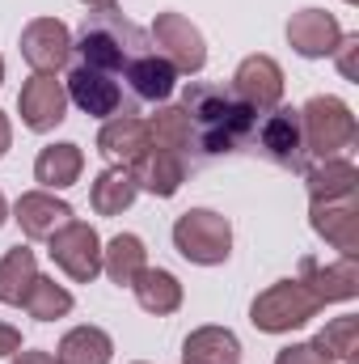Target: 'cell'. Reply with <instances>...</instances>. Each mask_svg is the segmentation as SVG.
<instances>
[{
	"mask_svg": "<svg viewBox=\"0 0 359 364\" xmlns=\"http://www.w3.org/2000/svg\"><path fill=\"white\" fill-rule=\"evenodd\" d=\"M148 51H153L148 30H140V26H136L131 17H123L118 9H93V13H85L81 30H77V38H72V55H77L72 64H85L93 73L118 81L123 90H127L131 68H136L140 55H148Z\"/></svg>",
	"mask_w": 359,
	"mask_h": 364,
	"instance_id": "cell-1",
	"label": "cell"
},
{
	"mask_svg": "<svg viewBox=\"0 0 359 364\" xmlns=\"http://www.w3.org/2000/svg\"><path fill=\"white\" fill-rule=\"evenodd\" d=\"M182 110L190 119V132H194V153L199 157H224V153H237L254 140L258 132V114L237 102L228 90L220 85H186L182 93Z\"/></svg>",
	"mask_w": 359,
	"mask_h": 364,
	"instance_id": "cell-2",
	"label": "cell"
},
{
	"mask_svg": "<svg viewBox=\"0 0 359 364\" xmlns=\"http://www.w3.org/2000/svg\"><path fill=\"white\" fill-rule=\"evenodd\" d=\"M300 132H304V153L317 161H330L355 144V114L343 97L317 93L300 106Z\"/></svg>",
	"mask_w": 359,
	"mask_h": 364,
	"instance_id": "cell-3",
	"label": "cell"
},
{
	"mask_svg": "<svg viewBox=\"0 0 359 364\" xmlns=\"http://www.w3.org/2000/svg\"><path fill=\"white\" fill-rule=\"evenodd\" d=\"M174 246L186 263L220 267L233 255V225H228V216H220L211 208H190L174 220Z\"/></svg>",
	"mask_w": 359,
	"mask_h": 364,
	"instance_id": "cell-4",
	"label": "cell"
},
{
	"mask_svg": "<svg viewBox=\"0 0 359 364\" xmlns=\"http://www.w3.org/2000/svg\"><path fill=\"white\" fill-rule=\"evenodd\" d=\"M321 305L313 301V292L300 284V279H275L267 292L254 296L250 305V322L267 335H287L296 326H304Z\"/></svg>",
	"mask_w": 359,
	"mask_h": 364,
	"instance_id": "cell-5",
	"label": "cell"
},
{
	"mask_svg": "<svg viewBox=\"0 0 359 364\" xmlns=\"http://www.w3.org/2000/svg\"><path fill=\"white\" fill-rule=\"evenodd\" d=\"M51 259H55V267L68 275V279H77V284H93L97 275H101V237H97V229L85 225V220H68L64 229H55L51 237Z\"/></svg>",
	"mask_w": 359,
	"mask_h": 364,
	"instance_id": "cell-6",
	"label": "cell"
},
{
	"mask_svg": "<svg viewBox=\"0 0 359 364\" xmlns=\"http://www.w3.org/2000/svg\"><path fill=\"white\" fill-rule=\"evenodd\" d=\"M148 38H153V47L174 64L178 77L203 73V64H207V43H203L199 26H190V17H182V13H157Z\"/></svg>",
	"mask_w": 359,
	"mask_h": 364,
	"instance_id": "cell-7",
	"label": "cell"
},
{
	"mask_svg": "<svg viewBox=\"0 0 359 364\" xmlns=\"http://www.w3.org/2000/svg\"><path fill=\"white\" fill-rule=\"evenodd\" d=\"M64 90H68V102H77L85 114L93 119H118V114H136V102H131V93L123 90L118 81H110V77H101V73H93L85 64H72L68 68V81H64Z\"/></svg>",
	"mask_w": 359,
	"mask_h": 364,
	"instance_id": "cell-8",
	"label": "cell"
},
{
	"mask_svg": "<svg viewBox=\"0 0 359 364\" xmlns=\"http://www.w3.org/2000/svg\"><path fill=\"white\" fill-rule=\"evenodd\" d=\"M258 149L267 153L275 166L283 170H304L309 166V153H304V132H300V110L292 106H275L263 114L258 132H254Z\"/></svg>",
	"mask_w": 359,
	"mask_h": 364,
	"instance_id": "cell-9",
	"label": "cell"
},
{
	"mask_svg": "<svg viewBox=\"0 0 359 364\" xmlns=\"http://www.w3.org/2000/svg\"><path fill=\"white\" fill-rule=\"evenodd\" d=\"M21 60H26L34 73L55 77V73L72 60V30H68L60 17H34V21L21 30Z\"/></svg>",
	"mask_w": 359,
	"mask_h": 364,
	"instance_id": "cell-10",
	"label": "cell"
},
{
	"mask_svg": "<svg viewBox=\"0 0 359 364\" xmlns=\"http://www.w3.org/2000/svg\"><path fill=\"white\" fill-rule=\"evenodd\" d=\"M233 97L245 102L254 114H267L283 102V68L270 55H245L233 73Z\"/></svg>",
	"mask_w": 359,
	"mask_h": 364,
	"instance_id": "cell-11",
	"label": "cell"
},
{
	"mask_svg": "<svg viewBox=\"0 0 359 364\" xmlns=\"http://www.w3.org/2000/svg\"><path fill=\"white\" fill-rule=\"evenodd\" d=\"M17 110H21V123L30 132H51L68 119V90L64 81L47 77V73H34L21 93H17Z\"/></svg>",
	"mask_w": 359,
	"mask_h": 364,
	"instance_id": "cell-12",
	"label": "cell"
},
{
	"mask_svg": "<svg viewBox=\"0 0 359 364\" xmlns=\"http://www.w3.org/2000/svg\"><path fill=\"white\" fill-rule=\"evenodd\" d=\"M309 220L317 229V237H326L334 250H343L347 259L359 255V199L343 195V199H313Z\"/></svg>",
	"mask_w": 359,
	"mask_h": 364,
	"instance_id": "cell-13",
	"label": "cell"
},
{
	"mask_svg": "<svg viewBox=\"0 0 359 364\" xmlns=\"http://www.w3.org/2000/svg\"><path fill=\"white\" fill-rule=\"evenodd\" d=\"M287 43H292V51L304 55V60H326V55H334V47L343 43V26H338V17L326 13V9H300V13H292V21H287Z\"/></svg>",
	"mask_w": 359,
	"mask_h": 364,
	"instance_id": "cell-14",
	"label": "cell"
},
{
	"mask_svg": "<svg viewBox=\"0 0 359 364\" xmlns=\"http://www.w3.org/2000/svg\"><path fill=\"white\" fill-rule=\"evenodd\" d=\"M148 149H153V136H148V119H140V114L106 119L101 132H97V153H101L110 166H127V170H131Z\"/></svg>",
	"mask_w": 359,
	"mask_h": 364,
	"instance_id": "cell-15",
	"label": "cell"
},
{
	"mask_svg": "<svg viewBox=\"0 0 359 364\" xmlns=\"http://www.w3.org/2000/svg\"><path fill=\"white\" fill-rule=\"evenodd\" d=\"M300 284L313 292L317 305H334V301H351L359 296V263L355 259H338L330 267H321L317 259H300Z\"/></svg>",
	"mask_w": 359,
	"mask_h": 364,
	"instance_id": "cell-16",
	"label": "cell"
},
{
	"mask_svg": "<svg viewBox=\"0 0 359 364\" xmlns=\"http://www.w3.org/2000/svg\"><path fill=\"white\" fill-rule=\"evenodd\" d=\"M13 220L21 225L26 237L47 242L55 229H64V225L72 220V208H68L64 199H55L51 191H26V195H17V203H13Z\"/></svg>",
	"mask_w": 359,
	"mask_h": 364,
	"instance_id": "cell-17",
	"label": "cell"
},
{
	"mask_svg": "<svg viewBox=\"0 0 359 364\" xmlns=\"http://www.w3.org/2000/svg\"><path fill=\"white\" fill-rule=\"evenodd\" d=\"M131 178H136L140 191H148L157 199H170V195H178L182 182H186V157L182 153H170V149H148L131 166Z\"/></svg>",
	"mask_w": 359,
	"mask_h": 364,
	"instance_id": "cell-18",
	"label": "cell"
},
{
	"mask_svg": "<svg viewBox=\"0 0 359 364\" xmlns=\"http://www.w3.org/2000/svg\"><path fill=\"white\" fill-rule=\"evenodd\" d=\"M182 364H241V339L228 326H199L182 343Z\"/></svg>",
	"mask_w": 359,
	"mask_h": 364,
	"instance_id": "cell-19",
	"label": "cell"
},
{
	"mask_svg": "<svg viewBox=\"0 0 359 364\" xmlns=\"http://www.w3.org/2000/svg\"><path fill=\"white\" fill-rule=\"evenodd\" d=\"M81 170H85V153L72 140L47 144L34 161V178L43 182V191H68L72 182H81Z\"/></svg>",
	"mask_w": 359,
	"mask_h": 364,
	"instance_id": "cell-20",
	"label": "cell"
},
{
	"mask_svg": "<svg viewBox=\"0 0 359 364\" xmlns=\"http://www.w3.org/2000/svg\"><path fill=\"white\" fill-rule=\"evenodd\" d=\"M131 292H136L140 309H148L157 318H170V314L182 309V284H178V275L165 272V267H144V272L136 275Z\"/></svg>",
	"mask_w": 359,
	"mask_h": 364,
	"instance_id": "cell-21",
	"label": "cell"
},
{
	"mask_svg": "<svg viewBox=\"0 0 359 364\" xmlns=\"http://www.w3.org/2000/svg\"><path fill=\"white\" fill-rule=\"evenodd\" d=\"M136 195H140V186L131 178V170H127V166H110V170H101V174L93 178L89 203H93L97 216H123V212L136 203Z\"/></svg>",
	"mask_w": 359,
	"mask_h": 364,
	"instance_id": "cell-22",
	"label": "cell"
},
{
	"mask_svg": "<svg viewBox=\"0 0 359 364\" xmlns=\"http://www.w3.org/2000/svg\"><path fill=\"white\" fill-rule=\"evenodd\" d=\"M144 267H148V250H144V242H140L136 233H118V237L106 242V250H101V272L110 275V284L131 288L136 275L144 272Z\"/></svg>",
	"mask_w": 359,
	"mask_h": 364,
	"instance_id": "cell-23",
	"label": "cell"
},
{
	"mask_svg": "<svg viewBox=\"0 0 359 364\" xmlns=\"http://www.w3.org/2000/svg\"><path fill=\"white\" fill-rule=\"evenodd\" d=\"M60 364H110L114 360V339L101 326H77L60 339Z\"/></svg>",
	"mask_w": 359,
	"mask_h": 364,
	"instance_id": "cell-24",
	"label": "cell"
},
{
	"mask_svg": "<svg viewBox=\"0 0 359 364\" xmlns=\"http://www.w3.org/2000/svg\"><path fill=\"white\" fill-rule=\"evenodd\" d=\"M304 182H309V199H343V195H355L359 170L347 157H330L304 170Z\"/></svg>",
	"mask_w": 359,
	"mask_h": 364,
	"instance_id": "cell-25",
	"label": "cell"
},
{
	"mask_svg": "<svg viewBox=\"0 0 359 364\" xmlns=\"http://www.w3.org/2000/svg\"><path fill=\"white\" fill-rule=\"evenodd\" d=\"M38 279V259L30 246H13L0 259V305H21L30 284Z\"/></svg>",
	"mask_w": 359,
	"mask_h": 364,
	"instance_id": "cell-26",
	"label": "cell"
},
{
	"mask_svg": "<svg viewBox=\"0 0 359 364\" xmlns=\"http://www.w3.org/2000/svg\"><path fill=\"white\" fill-rule=\"evenodd\" d=\"M148 136H153V149H170L182 157L194 149V132L182 106H157V114L148 119Z\"/></svg>",
	"mask_w": 359,
	"mask_h": 364,
	"instance_id": "cell-27",
	"label": "cell"
},
{
	"mask_svg": "<svg viewBox=\"0 0 359 364\" xmlns=\"http://www.w3.org/2000/svg\"><path fill=\"white\" fill-rule=\"evenodd\" d=\"M313 348H317L326 360L351 364V360H355V352H359V318H355V314H343V318L326 322V326L317 331Z\"/></svg>",
	"mask_w": 359,
	"mask_h": 364,
	"instance_id": "cell-28",
	"label": "cell"
},
{
	"mask_svg": "<svg viewBox=\"0 0 359 364\" xmlns=\"http://www.w3.org/2000/svg\"><path fill=\"white\" fill-rule=\"evenodd\" d=\"M26 314L34 318V322H55V318H64V314H72V292L64 288V284H55V279H47V275H38L34 284H30V292H26Z\"/></svg>",
	"mask_w": 359,
	"mask_h": 364,
	"instance_id": "cell-29",
	"label": "cell"
},
{
	"mask_svg": "<svg viewBox=\"0 0 359 364\" xmlns=\"http://www.w3.org/2000/svg\"><path fill=\"white\" fill-rule=\"evenodd\" d=\"M275 364H334V360H326L313 343H292V348H283L275 356Z\"/></svg>",
	"mask_w": 359,
	"mask_h": 364,
	"instance_id": "cell-30",
	"label": "cell"
},
{
	"mask_svg": "<svg viewBox=\"0 0 359 364\" xmlns=\"http://www.w3.org/2000/svg\"><path fill=\"white\" fill-rule=\"evenodd\" d=\"M355 51H359V34H343V43L334 47L338 68H343V77H347V81H355Z\"/></svg>",
	"mask_w": 359,
	"mask_h": 364,
	"instance_id": "cell-31",
	"label": "cell"
},
{
	"mask_svg": "<svg viewBox=\"0 0 359 364\" xmlns=\"http://www.w3.org/2000/svg\"><path fill=\"white\" fill-rule=\"evenodd\" d=\"M13 352H21V331L9 326V322H0V360L13 356Z\"/></svg>",
	"mask_w": 359,
	"mask_h": 364,
	"instance_id": "cell-32",
	"label": "cell"
},
{
	"mask_svg": "<svg viewBox=\"0 0 359 364\" xmlns=\"http://www.w3.org/2000/svg\"><path fill=\"white\" fill-rule=\"evenodd\" d=\"M9 364H60L51 352H13V360Z\"/></svg>",
	"mask_w": 359,
	"mask_h": 364,
	"instance_id": "cell-33",
	"label": "cell"
},
{
	"mask_svg": "<svg viewBox=\"0 0 359 364\" xmlns=\"http://www.w3.org/2000/svg\"><path fill=\"white\" fill-rule=\"evenodd\" d=\"M9 144H13V123H9V114L0 110V157L9 153Z\"/></svg>",
	"mask_w": 359,
	"mask_h": 364,
	"instance_id": "cell-34",
	"label": "cell"
},
{
	"mask_svg": "<svg viewBox=\"0 0 359 364\" xmlns=\"http://www.w3.org/2000/svg\"><path fill=\"white\" fill-rule=\"evenodd\" d=\"M81 4H85V9H114L118 0H81Z\"/></svg>",
	"mask_w": 359,
	"mask_h": 364,
	"instance_id": "cell-35",
	"label": "cell"
},
{
	"mask_svg": "<svg viewBox=\"0 0 359 364\" xmlns=\"http://www.w3.org/2000/svg\"><path fill=\"white\" fill-rule=\"evenodd\" d=\"M9 220V203H4V195H0V225Z\"/></svg>",
	"mask_w": 359,
	"mask_h": 364,
	"instance_id": "cell-36",
	"label": "cell"
},
{
	"mask_svg": "<svg viewBox=\"0 0 359 364\" xmlns=\"http://www.w3.org/2000/svg\"><path fill=\"white\" fill-rule=\"evenodd\" d=\"M0 85H4V60H0Z\"/></svg>",
	"mask_w": 359,
	"mask_h": 364,
	"instance_id": "cell-37",
	"label": "cell"
},
{
	"mask_svg": "<svg viewBox=\"0 0 359 364\" xmlns=\"http://www.w3.org/2000/svg\"><path fill=\"white\" fill-rule=\"evenodd\" d=\"M347 4H359V0H347Z\"/></svg>",
	"mask_w": 359,
	"mask_h": 364,
	"instance_id": "cell-38",
	"label": "cell"
}]
</instances>
